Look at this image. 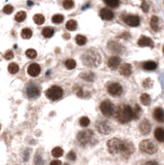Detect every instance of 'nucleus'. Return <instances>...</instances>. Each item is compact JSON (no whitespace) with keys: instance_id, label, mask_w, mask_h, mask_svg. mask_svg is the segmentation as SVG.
Returning a JSON list of instances; mask_svg holds the SVG:
<instances>
[{"instance_id":"23","label":"nucleus","mask_w":164,"mask_h":165,"mask_svg":"<svg viewBox=\"0 0 164 165\" xmlns=\"http://www.w3.org/2000/svg\"><path fill=\"white\" fill-rule=\"evenodd\" d=\"M76 27H78V23H76V21L75 20H70L68 21L66 23V29L67 30H70V31H73L76 29Z\"/></svg>"},{"instance_id":"35","label":"nucleus","mask_w":164,"mask_h":165,"mask_svg":"<svg viewBox=\"0 0 164 165\" xmlns=\"http://www.w3.org/2000/svg\"><path fill=\"white\" fill-rule=\"evenodd\" d=\"M15 19H16L17 22H23V21L26 19V13L25 12H19L17 15H16Z\"/></svg>"},{"instance_id":"13","label":"nucleus","mask_w":164,"mask_h":165,"mask_svg":"<svg viewBox=\"0 0 164 165\" xmlns=\"http://www.w3.org/2000/svg\"><path fill=\"white\" fill-rule=\"evenodd\" d=\"M120 64H121V59H120L118 56L111 57L108 61V65L109 68H111V69H117L120 66Z\"/></svg>"},{"instance_id":"17","label":"nucleus","mask_w":164,"mask_h":165,"mask_svg":"<svg viewBox=\"0 0 164 165\" xmlns=\"http://www.w3.org/2000/svg\"><path fill=\"white\" fill-rule=\"evenodd\" d=\"M137 44L139 47H153V41L151 38L147 36H141L140 38L138 39Z\"/></svg>"},{"instance_id":"26","label":"nucleus","mask_w":164,"mask_h":165,"mask_svg":"<svg viewBox=\"0 0 164 165\" xmlns=\"http://www.w3.org/2000/svg\"><path fill=\"white\" fill-rule=\"evenodd\" d=\"M103 1L105 2L106 5H108V6L111 7V9H116V7H118L120 4L119 0H103Z\"/></svg>"},{"instance_id":"34","label":"nucleus","mask_w":164,"mask_h":165,"mask_svg":"<svg viewBox=\"0 0 164 165\" xmlns=\"http://www.w3.org/2000/svg\"><path fill=\"white\" fill-rule=\"evenodd\" d=\"M64 20V17L62 15H60V13H58V15H55L53 16V18H52V21L55 23V24H60L62 23Z\"/></svg>"},{"instance_id":"16","label":"nucleus","mask_w":164,"mask_h":165,"mask_svg":"<svg viewBox=\"0 0 164 165\" xmlns=\"http://www.w3.org/2000/svg\"><path fill=\"white\" fill-rule=\"evenodd\" d=\"M120 74L124 75V77H129L132 74V67L128 63L123 64V65H121V68H120Z\"/></svg>"},{"instance_id":"28","label":"nucleus","mask_w":164,"mask_h":165,"mask_svg":"<svg viewBox=\"0 0 164 165\" xmlns=\"http://www.w3.org/2000/svg\"><path fill=\"white\" fill-rule=\"evenodd\" d=\"M33 21L37 25H42V24L45 23V17L42 15H40V13H37V15H35L33 17Z\"/></svg>"},{"instance_id":"37","label":"nucleus","mask_w":164,"mask_h":165,"mask_svg":"<svg viewBox=\"0 0 164 165\" xmlns=\"http://www.w3.org/2000/svg\"><path fill=\"white\" fill-rule=\"evenodd\" d=\"M73 5H75V2H73L72 0H64V1H63V7L65 9H72Z\"/></svg>"},{"instance_id":"44","label":"nucleus","mask_w":164,"mask_h":165,"mask_svg":"<svg viewBox=\"0 0 164 165\" xmlns=\"http://www.w3.org/2000/svg\"><path fill=\"white\" fill-rule=\"evenodd\" d=\"M50 165H61V161L60 160H53L50 163Z\"/></svg>"},{"instance_id":"22","label":"nucleus","mask_w":164,"mask_h":165,"mask_svg":"<svg viewBox=\"0 0 164 165\" xmlns=\"http://www.w3.org/2000/svg\"><path fill=\"white\" fill-rule=\"evenodd\" d=\"M143 67L144 70H155L157 68V63L154 61H148L146 63H144Z\"/></svg>"},{"instance_id":"10","label":"nucleus","mask_w":164,"mask_h":165,"mask_svg":"<svg viewBox=\"0 0 164 165\" xmlns=\"http://www.w3.org/2000/svg\"><path fill=\"white\" fill-rule=\"evenodd\" d=\"M26 94L29 98H36V97L39 96L40 90L36 85H34V84L31 83L26 87Z\"/></svg>"},{"instance_id":"20","label":"nucleus","mask_w":164,"mask_h":165,"mask_svg":"<svg viewBox=\"0 0 164 165\" xmlns=\"http://www.w3.org/2000/svg\"><path fill=\"white\" fill-rule=\"evenodd\" d=\"M151 27L154 31H159L160 30V22H159V19H158L157 17H154V16L152 17Z\"/></svg>"},{"instance_id":"25","label":"nucleus","mask_w":164,"mask_h":165,"mask_svg":"<svg viewBox=\"0 0 164 165\" xmlns=\"http://www.w3.org/2000/svg\"><path fill=\"white\" fill-rule=\"evenodd\" d=\"M52 155H53L55 158H59V157H61L62 155H63V150L59 147L54 148L53 151H52Z\"/></svg>"},{"instance_id":"24","label":"nucleus","mask_w":164,"mask_h":165,"mask_svg":"<svg viewBox=\"0 0 164 165\" xmlns=\"http://www.w3.org/2000/svg\"><path fill=\"white\" fill-rule=\"evenodd\" d=\"M81 77L85 81L92 82V81H94V74H92V72H84V74H81Z\"/></svg>"},{"instance_id":"6","label":"nucleus","mask_w":164,"mask_h":165,"mask_svg":"<svg viewBox=\"0 0 164 165\" xmlns=\"http://www.w3.org/2000/svg\"><path fill=\"white\" fill-rule=\"evenodd\" d=\"M93 137H94V133L91 130H84L81 131L80 133L78 134V140L80 142L81 145H87L89 143L92 142Z\"/></svg>"},{"instance_id":"29","label":"nucleus","mask_w":164,"mask_h":165,"mask_svg":"<svg viewBox=\"0 0 164 165\" xmlns=\"http://www.w3.org/2000/svg\"><path fill=\"white\" fill-rule=\"evenodd\" d=\"M42 35L46 38H49V37H52L54 35V30L50 27H46L45 29L42 30Z\"/></svg>"},{"instance_id":"15","label":"nucleus","mask_w":164,"mask_h":165,"mask_svg":"<svg viewBox=\"0 0 164 165\" xmlns=\"http://www.w3.org/2000/svg\"><path fill=\"white\" fill-rule=\"evenodd\" d=\"M28 74L31 77H37L38 74H40V66L36 63H32L31 65H29L28 67Z\"/></svg>"},{"instance_id":"11","label":"nucleus","mask_w":164,"mask_h":165,"mask_svg":"<svg viewBox=\"0 0 164 165\" xmlns=\"http://www.w3.org/2000/svg\"><path fill=\"white\" fill-rule=\"evenodd\" d=\"M124 22L127 24L128 26L131 27H136L139 25V17L138 16H134V15H127L124 17Z\"/></svg>"},{"instance_id":"38","label":"nucleus","mask_w":164,"mask_h":165,"mask_svg":"<svg viewBox=\"0 0 164 165\" xmlns=\"http://www.w3.org/2000/svg\"><path fill=\"white\" fill-rule=\"evenodd\" d=\"M89 124H90L89 118L82 117V118L80 119V125H81L82 127H87V126H89Z\"/></svg>"},{"instance_id":"46","label":"nucleus","mask_w":164,"mask_h":165,"mask_svg":"<svg viewBox=\"0 0 164 165\" xmlns=\"http://www.w3.org/2000/svg\"><path fill=\"white\" fill-rule=\"evenodd\" d=\"M163 53H164V47H163Z\"/></svg>"},{"instance_id":"1","label":"nucleus","mask_w":164,"mask_h":165,"mask_svg":"<svg viewBox=\"0 0 164 165\" xmlns=\"http://www.w3.org/2000/svg\"><path fill=\"white\" fill-rule=\"evenodd\" d=\"M108 152L114 155H118V154H130L133 153L134 147L133 145L127 140H122L120 138H111L108 142Z\"/></svg>"},{"instance_id":"32","label":"nucleus","mask_w":164,"mask_h":165,"mask_svg":"<svg viewBox=\"0 0 164 165\" xmlns=\"http://www.w3.org/2000/svg\"><path fill=\"white\" fill-rule=\"evenodd\" d=\"M65 66H66V68L68 69H73L75 68L76 66V62L73 60V59H68V60L65 61Z\"/></svg>"},{"instance_id":"30","label":"nucleus","mask_w":164,"mask_h":165,"mask_svg":"<svg viewBox=\"0 0 164 165\" xmlns=\"http://www.w3.org/2000/svg\"><path fill=\"white\" fill-rule=\"evenodd\" d=\"M21 35H22V37H23V38L29 39L30 37L32 36V31L30 30L29 28H25V29H23V30H22Z\"/></svg>"},{"instance_id":"45","label":"nucleus","mask_w":164,"mask_h":165,"mask_svg":"<svg viewBox=\"0 0 164 165\" xmlns=\"http://www.w3.org/2000/svg\"><path fill=\"white\" fill-rule=\"evenodd\" d=\"M144 165H159V164H158L156 161H148V162H146Z\"/></svg>"},{"instance_id":"42","label":"nucleus","mask_w":164,"mask_h":165,"mask_svg":"<svg viewBox=\"0 0 164 165\" xmlns=\"http://www.w3.org/2000/svg\"><path fill=\"white\" fill-rule=\"evenodd\" d=\"M67 158L69 159V160H75V158H76V156H75V152H69L68 153V155H67Z\"/></svg>"},{"instance_id":"43","label":"nucleus","mask_w":164,"mask_h":165,"mask_svg":"<svg viewBox=\"0 0 164 165\" xmlns=\"http://www.w3.org/2000/svg\"><path fill=\"white\" fill-rule=\"evenodd\" d=\"M141 7H143V10L144 13H147L149 10V5L146 3V1H143V4H141Z\"/></svg>"},{"instance_id":"4","label":"nucleus","mask_w":164,"mask_h":165,"mask_svg":"<svg viewBox=\"0 0 164 165\" xmlns=\"http://www.w3.org/2000/svg\"><path fill=\"white\" fill-rule=\"evenodd\" d=\"M139 150L143 153L153 155L158 151V145L151 139H144L139 143Z\"/></svg>"},{"instance_id":"2","label":"nucleus","mask_w":164,"mask_h":165,"mask_svg":"<svg viewBox=\"0 0 164 165\" xmlns=\"http://www.w3.org/2000/svg\"><path fill=\"white\" fill-rule=\"evenodd\" d=\"M114 116L122 124H126L133 119V110L129 105H120L115 109Z\"/></svg>"},{"instance_id":"27","label":"nucleus","mask_w":164,"mask_h":165,"mask_svg":"<svg viewBox=\"0 0 164 165\" xmlns=\"http://www.w3.org/2000/svg\"><path fill=\"white\" fill-rule=\"evenodd\" d=\"M75 42H76V44H78V45H86L87 38L84 36V35L78 34V35H76V37H75Z\"/></svg>"},{"instance_id":"7","label":"nucleus","mask_w":164,"mask_h":165,"mask_svg":"<svg viewBox=\"0 0 164 165\" xmlns=\"http://www.w3.org/2000/svg\"><path fill=\"white\" fill-rule=\"evenodd\" d=\"M115 109H115L114 104L109 100H104V101L101 102L100 110L102 113V115L105 116V117H111V116H114Z\"/></svg>"},{"instance_id":"5","label":"nucleus","mask_w":164,"mask_h":165,"mask_svg":"<svg viewBox=\"0 0 164 165\" xmlns=\"http://www.w3.org/2000/svg\"><path fill=\"white\" fill-rule=\"evenodd\" d=\"M46 95L49 99L52 100H58L63 95V90L59 86H52L51 88H49L46 92Z\"/></svg>"},{"instance_id":"14","label":"nucleus","mask_w":164,"mask_h":165,"mask_svg":"<svg viewBox=\"0 0 164 165\" xmlns=\"http://www.w3.org/2000/svg\"><path fill=\"white\" fill-rule=\"evenodd\" d=\"M100 17L105 21H111L113 20L115 15L111 9H100Z\"/></svg>"},{"instance_id":"21","label":"nucleus","mask_w":164,"mask_h":165,"mask_svg":"<svg viewBox=\"0 0 164 165\" xmlns=\"http://www.w3.org/2000/svg\"><path fill=\"white\" fill-rule=\"evenodd\" d=\"M155 137L158 142H164V129L163 128H157L155 130Z\"/></svg>"},{"instance_id":"12","label":"nucleus","mask_w":164,"mask_h":165,"mask_svg":"<svg viewBox=\"0 0 164 165\" xmlns=\"http://www.w3.org/2000/svg\"><path fill=\"white\" fill-rule=\"evenodd\" d=\"M139 130H140V132L144 135L150 133V131H151V124H150V122L147 119H144V120L140 122V124H139Z\"/></svg>"},{"instance_id":"40","label":"nucleus","mask_w":164,"mask_h":165,"mask_svg":"<svg viewBox=\"0 0 164 165\" xmlns=\"http://www.w3.org/2000/svg\"><path fill=\"white\" fill-rule=\"evenodd\" d=\"M140 107L138 105H135V109L133 110V119H138L139 116H140Z\"/></svg>"},{"instance_id":"39","label":"nucleus","mask_w":164,"mask_h":165,"mask_svg":"<svg viewBox=\"0 0 164 165\" xmlns=\"http://www.w3.org/2000/svg\"><path fill=\"white\" fill-rule=\"evenodd\" d=\"M13 12V7L10 4H6L3 7V13H6V15H10V13H12Z\"/></svg>"},{"instance_id":"8","label":"nucleus","mask_w":164,"mask_h":165,"mask_svg":"<svg viewBox=\"0 0 164 165\" xmlns=\"http://www.w3.org/2000/svg\"><path fill=\"white\" fill-rule=\"evenodd\" d=\"M96 129L101 134H108V133H111V130H113V127H111V125L108 121L100 120L96 123Z\"/></svg>"},{"instance_id":"3","label":"nucleus","mask_w":164,"mask_h":165,"mask_svg":"<svg viewBox=\"0 0 164 165\" xmlns=\"http://www.w3.org/2000/svg\"><path fill=\"white\" fill-rule=\"evenodd\" d=\"M83 63L88 67H97L101 62V57L97 50L95 48H90V50L86 51L84 53L83 57H82Z\"/></svg>"},{"instance_id":"9","label":"nucleus","mask_w":164,"mask_h":165,"mask_svg":"<svg viewBox=\"0 0 164 165\" xmlns=\"http://www.w3.org/2000/svg\"><path fill=\"white\" fill-rule=\"evenodd\" d=\"M108 91L111 95H113L115 97H118L123 93V88L122 86L118 83H113V84H109L108 87Z\"/></svg>"},{"instance_id":"18","label":"nucleus","mask_w":164,"mask_h":165,"mask_svg":"<svg viewBox=\"0 0 164 165\" xmlns=\"http://www.w3.org/2000/svg\"><path fill=\"white\" fill-rule=\"evenodd\" d=\"M153 117L158 122H164V110L162 109H160V107H157V109L154 110Z\"/></svg>"},{"instance_id":"41","label":"nucleus","mask_w":164,"mask_h":165,"mask_svg":"<svg viewBox=\"0 0 164 165\" xmlns=\"http://www.w3.org/2000/svg\"><path fill=\"white\" fill-rule=\"evenodd\" d=\"M4 58L6 59V60H10V59L13 58V53L12 52V51H7L4 55Z\"/></svg>"},{"instance_id":"31","label":"nucleus","mask_w":164,"mask_h":165,"mask_svg":"<svg viewBox=\"0 0 164 165\" xmlns=\"http://www.w3.org/2000/svg\"><path fill=\"white\" fill-rule=\"evenodd\" d=\"M140 102L144 105H150V103H151V97L148 94H143L140 96Z\"/></svg>"},{"instance_id":"36","label":"nucleus","mask_w":164,"mask_h":165,"mask_svg":"<svg viewBox=\"0 0 164 165\" xmlns=\"http://www.w3.org/2000/svg\"><path fill=\"white\" fill-rule=\"evenodd\" d=\"M26 56L30 59H34L35 57L37 56V53H36V51L33 50V48H29V50L26 51Z\"/></svg>"},{"instance_id":"19","label":"nucleus","mask_w":164,"mask_h":165,"mask_svg":"<svg viewBox=\"0 0 164 165\" xmlns=\"http://www.w3.org/2000/svg\"><path fill=\"white\" fill-rule=\"evenodd\" d=\"M108 48L113 51V52L121 53L122 50H123V47L121 45V44H118V42H116V41H109L108 42Z\"/></svg>"},{"instance_id":"33","label":"nucleus","mask_w":164,"mask_h":165,"mask_svg":"<svg viewBox=\"0 0 164 165\" xmlns=\"http://www.w3.org/2000/svg\"><path fill=\"white\" fill-rule=\"evenodd\" d=\"M9 71L12 74H17V72L19 71V65L17 63H10L9 65Z\"/></svg>"},{"instance_id":"47","label":"nucleus","mask_w":164,"mask_h":165,"mask_svg":"<svg viewBox=\"0 0 164 165\" xmlns=\"http://www.w3.org/2000/svg\"><path fill=\"white\" fill-rule=\"evenodd\" d=\"M65 165H68V164H65Z\"/></svg>"}]
</instances>
